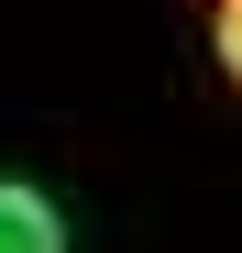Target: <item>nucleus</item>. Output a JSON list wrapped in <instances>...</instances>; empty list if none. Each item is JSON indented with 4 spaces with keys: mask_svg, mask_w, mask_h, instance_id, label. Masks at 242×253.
<instances>
[{
    "mask_svg": "<svg viewBox=\"0 0 242 253\" xmlns=\"http://www.w3.org/2000/svg\"><path fill=\"white\" fill-rule=\"evenodd\" d=\"M209 44H220V66H231V88H242V0H220V22H209Z\"/></svg>",
    "mask_w": 242,
    "mask_h": 253,
    "instance_id": "obj_2",
    "label": "nucleus"
},
{
    "mask_svg": "<svg viewBox=\"0 0 242 253\" xmlns=\"http://www.w3.org/2000/svg\"><path fill=\"white\" fill-rule=\"evenodd\" d=\"M0 253H66V209L22 176H0Z\"/></svg>",
    "mask_w": 242,
    "mask_h": 253,
    "instance_id": "obj_1",
    "label": "nucleus"
}]
</instances>
